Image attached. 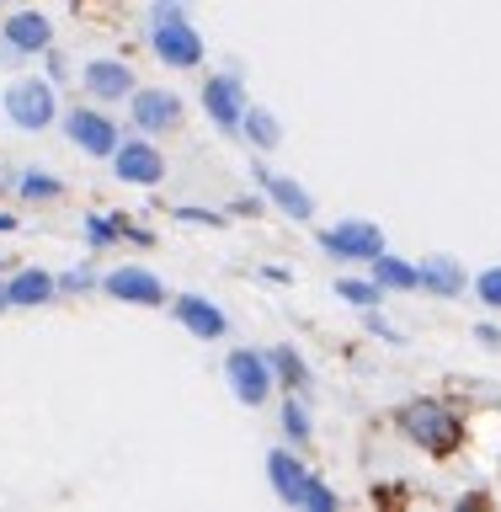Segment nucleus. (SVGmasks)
<instances>
[{
  "label": "nucleus",
  "instance_id": "nucleus-1",
  "mask_svg": "<svg viewBox=\"0 0 501 512\" xmlns=\"http://www.w3.org/2000/svg\"><path fill=\"white\" fill-rule=\"evenodd\" d=\"M267 480H272V491H278V502H288V507L336 512V491L294 454V448H272L267 454Z\"/></svg>",
  "mask_w": 501,
  "mask_h": 512
},
{
  "label": "nucleus",
  "instance_id": "nucleus-2",
  "mask_svg": "<svg viewBox=\"0 0 501 512\" xmlns=\"http://www.w3.org/2000/svg\"><path fill=\"white\" fill-rule=\"evenodd\" d=\"M6 118L22 128V134H38L59 118V102H54V80H38V75H22L6 86Z\"/></svg>",
  "mask_w": 501,
  "mask_h": 512
},
{
  "label": "nucleus",
  "instance_id": "nucleus-3",
  "mask_svg": "<svg viewBox=\"0 0 501 512\" xmlns=\"http://www.w3.org/2000/svg\"><path fill=\"white\" fill-rule=\"evenodd\" d=\"M224 379H230V395L240 406H262L272 395V368H267V352L256 347H235L230 358H224Z\"/></svg>",
  "mask_w": 501,
  "mask_h": 512
},
{
  "label": "nucleus",
  "instance_id": "nucleus-4",
  "mask_svg": "<svg viewBox=\"0 0 501 512\" xmlns=\"http://www.w3.org/2000/svg\"><path fill=\"white\" fill-rule=\"evenodd\" d=\"M150 43L160 64H171V70H192V64H203V32L187 22V16H171V22H150Z\"/></svg>",
  "mask_w": 501,
  "mask_h": 512
},
{
  "label": "nucleus",
  "instance_id": "nucleus-5",
  "mask_svg": "<svg viewBox=\"0 0 501 512\" xmlns=\"http://www.w3.org/2000/svg\"><path fill=\"white\" fill-rule=\"evenodd\" d=\"M128 118L144 134H171V128H182V96L166 86H144V91L134 86L128 91Z\"/></svg>",
  "mask_w": 501,
  "mask_h": 512
},
{
  "label": "nucleus",
  "instance_id": "nucleus-6",
  "mask_svg": "<svg viewBox=\"0 0 501 512\" xmlns=\"http://www.w3.org/2000/svg\"><path fill=\"white\" fill-rule=\"evenodd\" d=\"M320 251H331L336 262H368L384 251V230L368 219H342L331 230H320Z\"/></svg>",
  "mask_w": 501,
  "mask_h": 512
},
{
  "label": "nucleus",
  "instance_id": "nucleus-7",
  "mask_svg": "<svg viewBox=\"0 0 501 512\" xmlns=\"http://www.w3.org/2000/svg\"><path fill=\"white\" fill-rule=\"evenodd\" d=\"M406 432H411V438L422 443V448H432V454H448V448L459 443V422L438 406V400H422V406H411V411H406Z\"/></svg>",
  "mask_w": 501,
  "mask_h": 512
},
{
  "label": "nucleus",
  "instance_id": "nucleus-8",
  "mask_svg": "<svg viewBox=\"0 0 501 512\" xmlns=\"http://www.w3.org/2000/svg\"><path fill=\"white\" fill-rule=\"evenodd\" d=\"M112 171L123 176V182L134 187H155L160 176H166V160L150 139H118V150H112Z\"/></svg>",
  "mask_w": 501,
  "mask_h": 512
},
{
  "label": "nucleus",
  "instance_id": "nucleus-9",
  "mask_svg": "<svg viewBox=\"0 0 501 512\" xmlns=\"http://www.w3.org/2000/svg\"><path fill=\"white\" fill-rule=\"evenodd\" d=\"M64 134H70V144H80L86 155H112L118 150V123L102 118V112H91V107H75L70 118H64Z\"/></svg>",
  "mask_w": 501,
  "mask_h": 512
},
{
  "label": "nucleus",
  "instance_id": "nucleus-10",
  "mask_svg": "<svg viewBox=\"0 0 501 512\" xmlns=\"http://www.w3.org/2000/svg\"><path fill=\"white\" fill-rule=\"evenodd\" d=\"M203 112L214 118L219 128H240V112H246V86H240V75H208V86H203Z\"/></svg>",
  "mask_w": 501,
  "mask_h": 512
},
{
  "label": "nucleus",
  "instance_id": "nucleus-11",
  "mask_svg": "<svg viewBox=\"0 0 501 512\" xmlns=\"http://www.w3.org/2000/svg\"><path fill=\"white\" fill-rule=\"evenodd\" d=\"M102 288L112 299H123V304H144V310H155V304H166V288H160L155 272H144V267H112Z\"/></svg>",
  "mask_w": 501,
  "mask_h": 512
},
{
  "label": "nucleus",
  "instance_id": "nucleus-12",
  "mask_svg": "<svg viewBox=\"0 0 501 512\" xmlns=\"http://www.w3.org/2000/svg\"><path fill=\"white\" fill-rule=\"evenodd\" d=\"M171 315L182 320V326L198 336V342H219V336L230 331L224 310H219L214 299H203V294H176V299H171Z\"/></svg>",
  "mask_w": 501,
  "mask_h": 512
},
{
  "label": "nucleus",
  "instance_id": "nucleus-13",
  "mask_svg": "<svg viewBox=\"0 0 501 512\" xmlns=\"http://www.w3.org/2000/svg\"><path fill=\"white\" fill-rule=\"evenodd\" d=\"M251 176L262 182V192L283 208V214H294L299 224H304V219H315V198L294 182V176H283V171H272V166H251Z\"/></svg>",
  "mask_w": 501,
  "mask_h": 512
},
{
  "label": "nucleus",
  "instance_id": "nucleus-14",
  "mask_svg": "<svg viewBox=\"0 0 501 512\" xmlns=\"http://www.w3.org/2000/svg\"><path fill=\"white\" fill-rule=\"evenodd\" d=\"M80 86H86L96 102H123V96L134 91V70H128L123 59H91L86 70H80Z\"/></svg>",
  "mask_w": 501,
  "mask_h": 512
},
{
  "label": "nucleus",
  "instance_id": "nucleus-15",
  "mask_svg": "<svg viewBox=\"0 0 501 512\" xmlns=\"http://www.w3.org/2000/svg\"><path fill=\"white\" fill-rule=\"evenodd\" d=\"M16 54H43L48 43H54V22H48L43 11H16L6 16V32H0Z\"/></svg>",
  "mask_w": 501,
  "mask_h": 512
},
{
  "label": "nucleus",
  "instance_id": "nucleus-16",
  "mask_svg": "<svg viewBox=\"0 0 501 512\" xmlns=\"http://www.w3.org/2000/svg\"><path fill=\"white\" fill-rule=\"evenodd\" d=\"M416 288H427V294H438V299H459L464 294V267L454 256H422V262H416Z\"/></svg>",
  "mask_w": 501,
  "mask_h": 512
},
{
  "label": "nucleus",
  "instance_id": "nucleus-17",
  "mask_svg": "<svg viewBox=\"0 0 501 512\" xmlns=\"http://www.w3.org/2000/svg\"><path fill=\"white\" fill-rule=\"evenodd\" d=\"M368 267H374V283L384 288V294H411L416 288V262L390 256V246H384L379 256H368Z\"/></svg>",
  "mask_w": 501,
  "mask_h": 512
},
{
  "label": "nucleus",
  "instance_id": "nucleus-18",
  "mask_svg": "<svg viewBox=\"0 0 501 512\" xmlns=\"http://www.w3.org/2000/svg\"><path fill=\"white\" fill-rule=\"evenodd\" d=\"M0 288H6V304H27V310H32V304H48V299L59 294L54 278H48V272H38V267H22L11 283H0Z\"/></svg>",
  "mask_w": 501,
  "mask_h": 512
},
{
  "label": "nucleus",
  "instance_id": "nucleus-19",
  "mask_svg": "<svg viewBox=\"0 0 501 512\" xmlns=\"http://www.w3.org/2000/svg\"><path fill=\"white\" fill-rule=\"evenodd\" d=\"M267 368H272V384H288V390H299V395L315 384L310 363H304L294 347H272V352H267Z\"/></svg>",
  "mask_w": 501,
  "mask_h": 512
},
{
  "label": "nucleus",
  "instance_id": "nucleus-20",
  "mask_svg": "<svg viewBox=\"0 0 501 512\" xmlns=\"http://www.w3.org/2000/svg\"><path fill=\"white\" fill-rule=\"evenodd\" d=\"M235 134H246L256 150H278V144H283L278 118H272L267 107H251V102H246V112H240V128H235Z\"/></svg>",
  "mask_w": 501,
  "mask_h": 512
},
{
  "label": "nucleus",
  "instance_id": "nucleus-21",
  "mask_svg": "<svg viewBox=\"0 0 501 512\" xmlns=\"http://www.w3.org/2000/svg\"><path fill=\"white\" fill-rule=\"evenodd\" d=\"M336 299H347V304H358V310H368V304L384 299V288H379L374 278H336Z\"/></svg>",
  "mask_w": 501,
  "mask_h": 512
},
{
  "label": "nucleus",
  "instance_id": "nucleus-22",
  "mask_svg": "<svg viewBox=\"0 0 501 512\" xmlns=\"http://www.w3.org/2000/svg\"><path fill=\"white\" fill-rule=\"evenodd\" d=\"M283 432H288V443H294V448H304V443H310V432H315L310 411H304L294 395H288V406H283Z\"/></svg>",
  "mask_w": 501,
  "mask_h": 512
},
{
  "label": "nucleus",
  "instance_id": "nucleus-23",
  "mask_svg": "<svg viewBox=\"0 0 501 512\" xmlns=\"http://www.w3.org/2000/svg\"><path fill=\"white\" fill-rule=\"evenodd\" d=\"M16 187H22V198H59V192H64V182H54V176H38V171L16 176Z\"/></svg>",
  "mask_w": 501,
  "mask_h": 512
},
{
  "label": "nucleus",
  "instance_id": "nucleus-24",
  "mask_svg": "<svg viewBox=\"0 0 501 512\" xmlns=\"http://www.w3.org/2000/svg\"><path fill=\"white\" fill-rule=\"evenodd\" d=\"M475 299L486 304V310H501V267H486L475 278Z\"/></svg>",
  "mask_w": 501,
  "mask_h": 512
},
{
  "label": "nucleus",
  "instance_id": "nucleus-25",
  "mask_svg": "<svg viewBox=\"0 0 501 512\" xmlns=\"http://www.w3.org/2000/svg\"><path fill=\"white\" fill-rule=\"evenodd\" d=\"M112 235H123V219H96V214H86V240H91V246H107Z\"/></svg>",
  "mask_w": 501,
  "mask_h": 512
},
{
  "label": "nucleus",
  "instance_id": "nucleus-26",
  "mask_svg": "<svg viewBox=\"0 0 501 512\" xmlns=\"http://www.w3.org/2000/svg\"><path fill=\"white\" fill-rule=\"evenodd\" d=\"M363 315H368V331H374V336H379V342H406V331H400V326H390V320H384V315L374 310V304H368V310H363Z\"/></svg>",
  "mask_w": 501,
  "mask_h": 512
},
{
  "label": "nucleus",
  "instance_id": "nucleus-27",
  "mask_svg": "<svg viewBox=\"0 0 501 512\" xmlns=\"http://www.w3.org/2000/svg\"><path fill=\"white\" fill-rule=\"evenodd\" d=\"M91 283H96L91 267H75V272H64V278H54V288H70V294H80V288H91Z\"/></svg>",
  "mask_w": 501,
  "mask_h": 512
},
{
  "label": "nucleus",
  "instance_id": "nucleus-28",
  "mask_svg": "<svg viewBox=\"0 0 501 512\" xmlns=\"http://www.w3.org/2000/svg\"><path fill=\"white\" fill-rule=\"evenodd\" d=\"M182 224H224V214H208V208H176Z\"/></svg>",
  "mask_w": 501,
  "mask_h": 512
},
{
  "label": "nucleus",
  "instance_id": "nucleus-29",
  "mask_svg": "<svg viewBox=\"0 0 501 512\" xmlns=\"http://www.w3.org/2000/svg\"><path fill=\"white\" fill-rule=\"evenodd\" d=\"M171 16H187L182 0H155V6H150V22H171Z\"/></svg>",
  "mask_w": 501,
  "mask_h": 512
},
{
  "label": "nucleus",
  "instance_id": "nucleus-30",
  "mask_svg": "<svg viewBox=\"0 0 501 512\" xmlns=\"http://www.w3.org/2000/svg\"><path fill=\"white\" fill-rule=\"evenodd\" d=\"M475 336H480L486 347H501V326H475Z\"/></svg>",
  "mask_w": 501,
  "mask_h": 512
},
{
  "label": "nucleus",
  "instance_id": "nucleus-31",
  "mask_svg": "<svg viewBox=\"0 0 501 512\" xmlns=\"http://www.w3.org/2000/svg\"><path fill=\"white\" fill-rule=\"evenodd\" d=\"M0 230H16V219H11V214H0Z\"/></svg>",
  "mask_w": 501,
  "mask_h": 512
},
{
  "label": "nucleus",
  "instance_id": "nucleus-32",
  "mask_svg": "<svg viewBox=\"0 0 501 512\" xmlns=\"http://www.w3.org/2000/svg\"><path fill=\"white\" fill-rule=\"evenodd\" d=\"M0 310H11V304H6V288H0Z\"/></svg>",
  "mask_w": 501,
  "mask_h": 512
}]
</instances>
